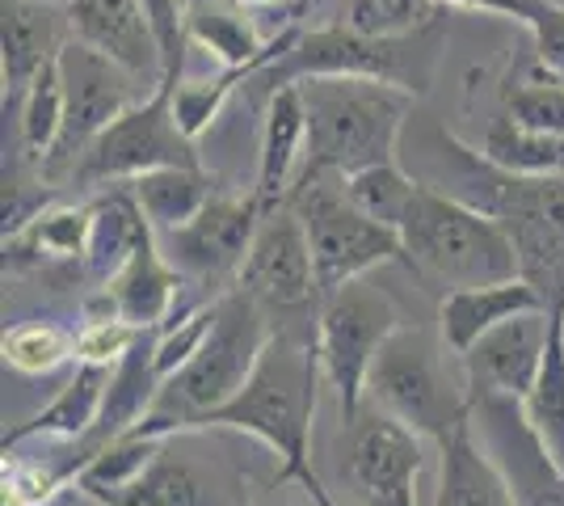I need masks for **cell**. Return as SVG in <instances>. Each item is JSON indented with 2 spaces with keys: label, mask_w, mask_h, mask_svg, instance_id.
I'll return each instance as SVG.
<instances>
[{
  "label": "cell",
  "mask_w": 564,
  "mask_h": 506,
  "mask_svg": "<svg viewBox=\"0 0 564 506\" xmlns=\"http://www.w3.org/2000/svg\"><path fill=\"white\" fill-rule=\"evenodd\" d=\"M68 9L43 0H0V80L4 106L22 101L25 89L47 73L64 51Z\"/></svg>",
  "instance_id": "cell-18"
},
{
  "label": "cell",
  "mask_w": 564,
  "mask_h": 506,
  "mask_svg": "<svg viewBox=\"0 0 564 506\" xmlns=\"http://www.w3.org/2000/svg\"><path fill=\"white\" fill-rule=\"evenodd\" d=\"M404 258L425 270L430 279L459 288H485V283H506L518 279V249L510 233L494 216L476 212L471 203L443 194L434 186L417 191V203L400 228Z\"/></svg>",
  "instance_id": "cell-5"
},
{
  "label": "cell",
  "mask_w": 564,
  "mask_h": 506,
  "mask_svg": "<svg viewBox=\"0 0 564 506\" xmlns=\"http://www.w3.org/2000/svg\"><path fill=\"white\" fill-rule=\"evenodd\" d=\"M76 355V337L51 321H22L4 334V363L25 376H47Z\"/></svg>",
  "instance_id": "cell-33"
},
{
  "label": "cell",
  "mask_w": 564,
  "mask_h": 506,
  "mask_svg": "<svg viewBox=\"0 0 564 506\" xmlns=\"http://www.w3.org/2000/svg\"><path fill=\"white\" fill-rule=\"evenodd\" d=\"M438 0H354L350 30L371 34V39H413L434 30Z\"/></svg>",
  "instance_id": "cell-34"
},
{
  "label": "cell",
  "mask_w": 564,
  "mask_h": 506,
  "mask_svg": "<svg viewBox=\"0 0 564 506\" xmlns=\"http://www.w3.org/2000/svg\"><path fill=\"white\" fill-rule=\"evenodd\" d=\"M143 18L152 25L161 60H165V85L182 80V60L189 47V0H140Z\"/></svg>",
  "instance_id": "cell-39"
},
{
  "label": "cell",
  "mask_w": 564,
  "mask_h": 506,
  "mask_svg": "<svg viewBox=\"0 0 564 506\" xmlns=\"http://www.w3.org/2000/svg\"><path fill=\"white\" fill-rule=\"evenodd\" d=\"M68 30L76 43L101 51L148 89L165 85V60L140 0H68Z\"/></svg>",
  "instance_id": "cell-17"
},
{
  "label": "cell",
  "mask_w": 564,
  "mask_h": 506,
  "mask_svg": "<svg viewBox=\"0 0 564 506\" xmlns=\"http://www.w3.org/2000/svg\"><path fill=\"white\" fill-rule=\"evenodd\" d=\"M274 337V321L245 288L224 291L215 300L212 330L203 337L198 355L165 385V401H173V413L152 410L140 427L169 439L173 431L203 427L215 410H224L240 388L249 385V376L258 372L261 355Z\"/></svg>",
  "instance_id": "cell-4"
},
{
  "label": "cell",
  "mask_w": 564,
  "mask_h": 506,
  "mask_svg": "<svg viewBox=\"0 0 564 506\" xmlns=\"http://www.w3.org/2000/svg\"><path fill=\"white\" fill-rule=\"evenodd\" d=\"M480 422V443L501 469L514 506H564V469L547 456L540 434L531 431L522 401L510 397H471V427Z\"/></svg>",
  "instance_id": "cell-15"
},
{
  "label": "cell",
  "mask_w": 564,
  "mask_h": 506,
  "mask_svg": "<svg viewBox=\"0 0 564 506\" xmlns=\"http://www.w3.org/2000/svg\"><path fill=\"white\" fill-rule=\"evenodd\" d=\"M434 73V30L413 39H371L350 25L300 30V39L265 68L270 94L282 85H300L312 76H371L409 94H422Z\"/></svg>",
  "instance_id": "cell-7"
},
{
  "label": "cell",
  "mask_w": 564,
  "mask_h": 506,
  "mask_svg": "<svg viewBox=\"0 0 564 506\" xmlns=\"http://www.w3.org/2000/svg\"><path fill=\"white\" fill-rule=\"evenodd\" d=\"M522 25L535 39V68L564 85V4H556V0H535Z\"/></svg>",
  "instance_id": "cell-41"
},
{
  "label": "cell",
  "mask_w": 564,
  "mask_h": 506,
  "mask_svg": "<svg viewBox=\"0 0 564 506\" xmlns=\"http://www.w3.org/2000/svg\"><path fill=\"white\" fill-rule=\"evenodd\" d=\"M135 337H140V330L127 325L115 309H110V313H94L85 321V330L76 334V359L97 363V367H115V363L135 346Z\"/></svg>",
  "instance_id": "cell-40"
},
{
  "label": "cell",
  "mask_w": 564,
  "mask_h": 506,
  "mask_svg": "<svg viewBox=\"0 0 564 506\" xmlns=\"http://www.w3.org/2000/svg\"><path fill=\"white\" fill-rule=\"evenodd\" d=\"M165 443L169 439L143 431L140 422H135L131 431H122L118 439H110L106 448H97V452H89V456L80 460V464L72 469V482H76L80 494H89L94 503L118 506V498L140 482L156 460L165 456Z\"/></svg>",
  "instance_id": "cell-25"
},
{
  "label": "cell",
  "mask_w": 564,
  "mask_h": 506,
  "mask_svg": "<svg viewBox=\"0 0 564 506\" xmlns=\"http://www.w3.org/2000/svg\"><path fill=\"white\" fill-rule=\"evenodd\" d=\"M245 76H258V73L232 68V73L215 76V80H177L173 85V115H177V122H182V131H186L189 140H198L219 119L224 101L232 97V89Z\"/></svg>",
  "instance_id": "cell-36"
},
{
  "label": "cell",
  "mask_w": 564,
  "mask_h": 506,
  "mask_svg": "<svg viewBox=\"0 0 564 506\" xmlns=\"http://www.w3.org/2000/svg\"><path fill=\"white\" fill-rule=\"evenodd\" d=\"M22 106V152L30 161H47V152L59 140V127H64V85H59V64H51L47 73L39 76L25 97L18 101Z\"/></svg>",
  "instance_id": "cell-32"
},
{
  "label": "cell",
  "mask_w": 564,
  "mask_h": 506,
  "mask_svg": "<svg viewBox=\"0 0 564 506\" xmlns=\"http://www.w3.org/2000/svg\"><path fill=\"white\" fill-rule=\"evenodd\" d=\"M43 4H59V9H68V0H43Z\"/></svg>",
  "instance_id": "cell-44"
},
{
  "label": "cell",
  "mask_w": 564,
  "mask_h": 506,
  "mask_svg": "<svg viewBox=\"0 0 564 506\" xmlns=\"http://www.w3.org/2000/svg\"><path fill=\"white\" fill-rule=\"evenodd\" d=\"M194 4H198V0H194Z\"/></svg>",
  "instance_id": "cell-46"
},
{
  "label": "cell",
  "mask_w": 564,
  "mask_h": 506,
  "mask_svg": "<svg viewBox=\"0 0 564 506\" xmlns=\"http://www.w3.org/2000/svg\"><path fill=\"white\" fill-rule=\"evenodd\" d=\"M397 330L400 316L392 300L362 279H354L321 300L316 346H321V363H325V380L337 388L346 427L358 422V413L367 410V380H371L376 355Z\"/></svg>",
  "instance_id": "cell-9"
},
{
  "label": "cell",
  "mask_w": 564,
  "mask_h": 506,
  "mask_svg": "<svg viewBox=\"0 0 564 506\" xmlns=\"http://www.w3.org/2000/svg\"><path fill=\"white\" fill-rule=\"evenodd\" d=\"M547 334H552V313H527L480 337L459 359L464 376H468V397L522 401L535 385V376H540Z\"/></svg>",
  "instance_id": "cell-16"
},
{
  "label": "cell",
  "mask_w": 564,
  "mask_h": 506,
  "mask_svg": "<svg viewBox=\"0 0 564 506\" xmlns=\"http://www.w3.org/2000/svg\"><path fill=\"white\" fill-rule=\"evenodd\" d=\"M527 313H547V300L522 274L506 279V283L447 291L443 304H438V337H443L451 355L464 359L485 334H494L497 325Z\"/></svg>",
  "instance_id": "cell-19"
},
{
  "label": "cell",
  "mask_w": 564,
  "mask_h": 506,
  "mask_svg": "<svg viewBox=\"0 0 564 506\" xmlns=\"http://www.w3.org/2000/svg\"><path fill=\"white\" fill-rule=\"evenodd\" d=\"M480 157L506 173L556 177V173H564V136H540V131H522L510 119H497L485 131Z\"/></svg>",
  "instance_id": "cell-30"
},
{
  "label": "cell",
  "mask_w": 564,
  "mask_h": 506,
  "mask_svg": "<svg viewBox=\"0 0 564 506\" xmlns=\"http://www.w3.org/2000/svg\"><path fill=\"white\" fill-rule=\"evenodd\" d=\"M547 313H552V334H547L540 376H535L531 392L522 397V413H527L531 431L540 434L547 456L564 469V304L547 309Z\"/></svg>",
  "instance_id": "cell-28"
},
{
  "label": "cell",
  "mask_w": 564,
  "mask_h": 506,
  "mask_svg": "<svg viewBox=\"0 0 564 506\" xmlns=\"http://www.w3.org/2000/svg\"><path fill=\"white\" fill-rule=\"evenodd\" d=\"M240 4H286V0H240Z\"/></svg>",
  "instance_id": "cell-43"
},
{
  "label": "cell",
  "mask_w": 564,
  "mask_h": 506,
  "mask_svg": "<svg viewBox=\"0 0 564 506\" xmlns=\"http://www.w3.org/2000/svg\"><path fill=\"white\" fill-rule=\"evenodd\" d=\"M177 288H182V274L169 266V258L161 254V241L152 237L106 283V300L115 304V313L127 325H135V330H161L169 316H173V309H177Z\"/></svg>",
  "instance_id": "cell-21"
},
{
  "label": "cell",
  "mask_w": 564,
  "mask_h": 506,
  "mask_svg": "<svg viewBox=\"0 0 564 506\" xmlns=\"http://www.w3.org/2000/svg\"><path fill=\"white\" fill-rule=\"evenodd\" d=\"M295 39H300V30H286L274 43H261L249 18H240L236 9H224V4H215V0H198V4L189 9V43L212 51L228 73H232V68L265 73Z\"/></svg>",
  "instance_id": "cell-23"
},
{
  "label": "cell",
  "mask_w": 564,
  "mask_h": 506,
  "mask_svg": "<svg viewBox=\"0 0 564 506\" xmlns=\"http://www.w3.org/2000/svg\"><path fill=\"white\" fill-rule=\"evenodd\" d=\"M140 212L148 216L152 233L165 237V233H177L186 228L189 219L198 216L207 203H212V182L198 165H169V169H152L135 182H127Z\"/></svg>",
  "instance_id": "cell-27"
},
{
  "label": "cell",
  "mask_w": 564,
  "mask_h": 506,
  "mask_svg": "<svg viewBox=\"0 0 564 506\" xmlns=\"http://www.w3.org/2000/svg\"><path fill=\"white\" fill-rule=\"evenodd\" d=\"M89 245V207H47L25 233L4 241V254L18 258H85Z\"/></svg>",
  "instance_id": "cell-31"
},
{
  "label": "cell",
  "mask_w": 564,
  "mask_h": 506,
  "mask_svg": "<svg viewBox=\"0 0 564 506\" xmlns=\"http://www.w3.org/2000/svg\"><path fill=\"white\" fill-rule=\"evenodd\" d=\"M443 452V482H438V506H514V494L501 477L494 456L476 439L471 418L451 434Z\"/></svg>",
  "instance_id": "cell-26"
},
{
  "label": "cell",
  "mask_w": 564,
  "mask_h": 506,
  "mask_svg": "<svg viewBox=\"0 0 564 506\" xmlns=\"http://www.w3.org/2000/svg\"><path fill=\"white\" fill-rule=\"evenodd\" d=\"M438 4H455V9H471V13H494V18H514L527 22L535 0H438Z\"/></svg>",
  "instance_id": "cell-42"
},
{
  "label": "cell",
  "mask_w": 564,
  "mask_h": 506,
  "mask_svg": "<svg viewBox=\"0 0 564 506\" xmlns=\"http://www.w3.org/2000/svg\"><path fill=\"white\" fill-rule=\"evenodd\" d=\"M59 85H64V127L59 140L43 161V182H64L76 173L80 157L94 148V140L110 127V122L135 106V76L118 68L115 60H106L101 51L85 47L68 39L59 51Z\"/></svg>",
  "instance_id": "cell-10"
},
{
  "label": "cell",
  "mask_w": 564,
  "mask_h": 506,
  "mask_svg": "<svg viewBox=\"0 0 564 506\" xmlns=\"http://www.w3.org/2000/svg\"><path fill=\"white\" fill-rule=\"evenodd\" d=\"M422 464V434H413L392 413L371 406L350 422L346 473L362 506H417Z\"/></svg>",
  "instance_id": "cell-14"
},
{
  "label": "cell",
  "mask_w": 564,
  "mask_h": 506,
  "mask_svg": "<svg viewBox=\"0 0 564 506\" xmlns=\"http://www.w3.org/2000/svg\"><path fill=\"white\" fill-rule=\"evenodd\" d=\"M341 186H346L350 203L362 216H371L376 224L392 228L397 237L400 228H404V219H409V212H413V203H417V191H422V182L413 173H404L397 161L354 169V173L341 177Z\"/></svg>",
  "instance_id": "cell-29"
},
{
  "label": "cell",
  "mask_w": 564,
  "mask_h": 506,
  "mask_svg": "<svg viewBox=\"0 0 564 506\" xmlns=\"http://www.w3.org/2000/svg\"><path fill=\"white\" fill-rule=\"evenodd\" d=\"M367 397L376 410L392 413L438 448L471 418V397L451 385L443 372V337H430L422 325H400L383 342L367 380Z\"/></svg>",
  "instance_id": "cell-6"
},
{
  "label": "cell",
  "mask_w": 564,
  "mask_h": 506,
  "mask_svg": "<svg viewBox=\"0 0 564 506\" xmlns=\"http://www.w3.org/2000/svg\"><path fill=\"white\" fill-rule=\"evenodd\" d=\"M189 9H194V0H189Z\"/></svg>",
  "instance_id": "cell-45"
},
{
  "label": "cell",
  "mask_w": 564,
  "mask_h": 506,
  "mask_svg": "<svg viewBox=\"0 0 564 506\" xmlns=\"http://www.w3.org/2000/svg\"><path fill=\"white\" fill-rule=\"evenodd\" d=\"M212 316H215V304H203V309H189L177 321L161 325V334H156V372H161L165 385L198 355L203 337L212 330Z\"/></svg>",
  "instance_id": "cell-38"
},
{
  "label": "cell",
  "mask_w": 564,
  "mask_h": 506,
  "mask_svg": "<svg viewBox=\"0 0 564 506\" xmlns=\"http://www.w3.org/2000/svg\"><path fill=\"white\" fill-rule=\"evenodd\" d=\"M300 94L307 110V152L295 186L307 177H346L354 169L397 161L400 131L413 119L417 94L371 76H312L300 80Z\"/></svg>",
  "instance_id": "cell-3"
},
{
  "label": "cell",
  "mask_w": 564,
  "mask_h": 506,
  "mask_svg": "<svg viewBox=\"0 0 564 506\" xmlns=\"http://www.w3.org/2000/svg\"><path fill=\"white\" fill-rule=\"evenodd\" d=\"M152 237L156 233H152L148 216L140 212L131 186L101 194L97 203H89V245H85V258H80L85 274L97 279V283H110Z\"/></svg>",
  "instance_id": "cell-22"
},
{
  "label": "cell",
  "mask_w": 564,
  "mask_h": 506,
  "mask_svg": "<svg viewBox=\"0 0 564 506\" xmlns=\"http://www.w3.org/2000/svg\"><path fill=\"white\" fill-rule=\"evenodd\" d=\"M236 288H245L265 313H321V279L312 262V245L295 207L282 203L265 212L258 237L249 245V258L236 274Z\"/></svg>",
  "instance_id": "cell-12"
},
{
  "label": "cell",
  "mask_w": 564,
  "mask_h": 506,
  "mask_svg": "<svg viewBox=\"0 0 564 506\" xmlns=\"http://www.w3.org/2000/svg\"><path fill=\"white\" fill-rule=\"evenodd\" d=\"M501 119H510L522 131L564 136V85L543 73L535 80H518L506 89V115Z\"/></svg>",
  "instance_id": "cell-35"
},
{
  "label": "cell",
  "mask_w": 564,
  "mask_h": 506,
  "mask_svg": "<svg viewBox=\"0 0 564 506\" xmlns=\"http://www.w3.org/2000/svg\"><path fill=\"white\" fill-rule=\"evenodd\" d=\"M295 216L304 224L307 245H312V262H316V279H321V300L346 288L354 279H362L367 270L404 258V245L392 228L362 216L350 203V194L341 186L337 173L325 177H307L300 182L291 198Z\"/></svg>",
  "instance_id": "cell-8"
},
{
  "label": "cell",
  "mask_w": 564,
  "mask_h": 506,
  "mask_svg": "<svg viewBox=\"0 0 564 506\" xmlns=\"http://www.w3.org/2000/svg\"><path fill=\"white\" fill-rule=\"evenodd\" d=\"M118 506H207L203 482L189 473L182 460H156L140 482L131 485Z\"/></svg>",
  "instance_id": "cell-37"
},
{
  "label": "cell",
  "mask_w": 564,
  "mask_h": 506,
  "mask_svg": "<svg viewBox=\"0 0 564 506\" xmlns=\"http://www.w3.org/2000/svg\"><path fill=\"white\" fill-rule=\"evenodd\" d=\"M307 152V110L300 85H282L270 94L265 122H261V157H258V194L261 212H274L291 198V186L304 169Z\"/></svg>",
  "instance_id": "cell-20"
},
{
  "label": "cell",
  "mask_w": 564,
  "mask_h": 506,
  "mask_svg": "<svg viewBox=\"0 0 564 506\" xmlns=\"http://www.w3.org/2000/svg\"><path fill=\"white\" fill-rule=\"evenodd\" d=\"M325 380V363L316 346V325L312 330H274L258 372L249 385L236 392L224 410H215L203 427H228L261 439L279 464V485H304L312 506H337L325 482L316 477L307 439H312V418H316V397Z\"/></svg>",
  "instance_id": "cell-1"
},
{
  "label": "cell",
  "mask_w": 564,
  "mask_h": 506,
  "mask_svg": "<svg viewBox=\"0 0 564 506\" xmlns=\"http://www.w3.org/2000/svg\"><path fill=\"white\" fill-rule=\"evenodd\" d=\"M110 376H115V367L80 363L72 372L68 385L55 392V401H51L47 410H39L30 422H22V427H13V431L4 434V452L25 443V439H43V434H51V439H89L97 418H101V406H106Z\"/></svg>",
  "instance_id": "cell-24"
},
{
  "label": "cell",
  "mask_w": 564,
  "mask_h": 506,
  "mask_svg": "<svg viewBox=\"0 0 564 506\" xmlns=\"http://www.w3.org/2000/svg\"><path fill=\"white\" fill-rule=\"evenodd\" d=\"M438 161L443 173L425 186L455 194L476 212L494 216L514 241L522 279L547 300V309L564 304V173L556 177L506 173L447 131H438Z\"/></svg>",
  "instance_id": "cell-2"
},
{
  "label": "cell",
  "mask_w": 564,
  "mask_h": 506,
  "mask_svg": "<svg viewBox=\"0 0 564 506\" xmlns=\"http://www.w3.org/2000/svg\"><path fill=\"white\" fill-rule=\"evenodd\" d=\"M261 216L265 212H261L258 194H245V198L215 194L186 228L165 233L156 241L182 279H194V283H215L228 274L236 279L245 258H249V245L258 237Z\"/></svg>",
  "instance_id": "cell-13"
},
{
  "label": "cell",
  "mask_w": 564,
  "mask_h": 506,
  "mask_svg": "<svg viewBox=\"0 0 564 506\" xmlns=\"http://www.w3.org/2000/svg\"><path fill=\"white\" fill-rule=\"evenodd\" d=\"M169 165H198L194 140L182 131L173 115V85H161L135 106H127L94 148L80 157L72 182L80 186H101V182H135L152 169Z\"/></svg>",
  "instance_id": "cell-11"
}]
</instances>
